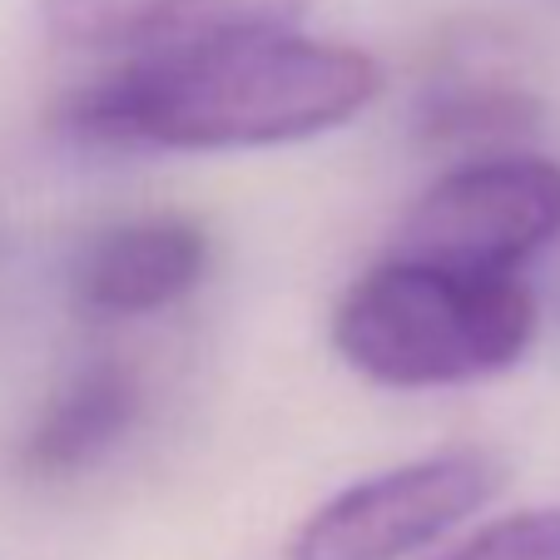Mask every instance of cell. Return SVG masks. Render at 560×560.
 <instances>
[{"label":"cell","mask_w":560,"mask_h":560,"mask_svg":"<svg viewBox=\"0 0 560 560\" xmlns=\"http://www.w3.org/2000/svg\"><path fill=\"white\" fill-rule=\"evenodd\" d=\"M382 95V65L313 35H244L154 60H125L74 90L60 125L85 144L219 154L303 144L342 129Z\"/></svg>","instance_id":"1"},{"label":"cell","mask_w":560,"mask_h":560,"mask_svg":"<svg viewBox=\"0 0 560 560\" xmlns=\"http://www.w3.org/2000/svg\"><path fill=\"white\" fill-rule=\"evenodd\" d=\"M530 342L536 298L521 278H471L407 258H382L332 313L338 358L397 392L487 382L516 368Z\"/></svg>","instance_id":"2"},{"label":"cell","mask_w":560,"mask_h":560,"mask_svg":"<svg viewBox=\"0 0 560 560\" xmlns=\"http://www.w3.org/2000/svg\"><path fill=\"white\" fill-rule=\"evenodd\" d=\"M560 238V164L487 154L446 170L392 233V258L471 278H516Z\"/></svg>","instance_id":"3"},{"label":"cell","mask_w":560,"mask_h":560,"mask_svg":"<svg viewBox=\"0 0 560 560\" xmlns=\"http://www.w3.org/2000/svg\"><path fill=\"white\" fill-rule=\"evenodd\" d=\"M497 491L501 466L487 452L417 456L307 511L288 536L283 560H412L487 511Z\"/></svg>","instance_id":"4"},{"label":"cell","mask_w":560,"mask_h":560,"mask_svg":"<svg viewBox=\"0 0 560 560\" xmlns=\"http://www.w3.org/2000/svg\"><path fill=\"white\" fill-rule=\"evenodd\" d=\"M307 0H40L55 45L119 60H154L244 35L298 31Z\"/></svg>","instance_id":"5"},{"label":"cell","mask_w":560,"mask_h":560,"mask_svg":"<svg viewBox=\"0 0 560 560\" xmlns=\"http://www.w3.org/2000/svg\"><path fill=\"white\" fill-rule=\"evenodd\" d=\"M209 273L199 223L154 213L115 223L74 264V303L95 317H149L184 303Z\"/></svg>","instance_id":"6"},{"label":"cell","mask_w":560,"mask_h":560,"mask_svg":"<svg viewBox=\"0 0 560 560\" xmlns=\"http://www.w3.org/2000/svg\"><path fill=\"white\" fill-rule=\"evenodd\" d=\"M139 412H144V387H139L135 368L109 358L90 362V368L70 372V382L35 417V427L21 442V466L40 481L90 471L135 432Z\"/></svg>","instance_id":"7"},{"label":"cell","mask_w":560,"mask_h":560,"mask_svg":"<svg viewBox=\"0 0 560 560\" xmlns=\"http://www.w3.org/2000/svg\"><path fill=\"white\" fill-rule=\"evenodd\" d=\"M540 125V100L506 74H446L417 105V129L436 149H466L476 159L511 154L521 135Z\"/></svg>","instance_id":"8"},{"label":"cell","mask_w":560,"mask_h":560,"mask_svg":"<svg viewBox=\"0 0 560 560\" xmlns=\"http://www.w3.org/2000/svg\"><path fill=\"white\" fill-rule=\"evenodd\" d=\"M436 560H560V506H526L497 516Z\"/></svg>","instance_id":"9"}]
</instances>
